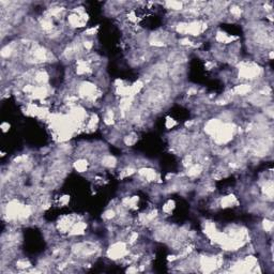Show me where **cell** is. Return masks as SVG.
<instances>
[{
    "instance_id": "1",
    "label": "cell",
    "mask_w": 274,
    "mask_h": 274,
    "mask_svg": "<svg viewBox=\"0 0 274 274\" xmlns=\"http://www.w3.org/2000/svg\"><path fill=\"white\" fill-rule=\"evenodd\" d=\"M126 254V246L123 242H119L116 243L114 245L108 249L107 252V255L109 256V258L112 259H117L120 258V257H123V256Z\"/></svg>"
},
{
    "instance_id": "2",
    "label": "cell",
    "mask_w": 274,
    "mask_h": 274,
    "mask_svg": "<svg viewBox=\"0 0 274 274\" xmlns=\"http://www.w3.org/2000/svg\"><path fill=\"white\" fill-rule=\"evenodd\" d=\"M139 174L143 176L145 179H147L148 181H154L156 179V174L155 171L153 169H149V168H141L139 169Z\"/></svg>"
},
{
    "instance_id": "3",
    "label": "cell",
    "mask_w": 274,
    "mask_h": 274,
    "mask_svg": "<svg viewBox=\"0 0 274 274\" xmlns=\"http://www.w3.org/2000/svg\"><path fill=\"white\" fill-rule=\"evenodd\" d=\"M85 229H86V224L84 222H78V223H74V225L72 226L70 229V234H84Z\"/></svg>"
},
{
    "instance_id": "4",
    "label": "cell",
    "mask_w": 274,
    "mask_h": 274,
    "mask_svg": "<svg viewBox=\"0 0 274 274\" xmlns=\"http://www.w3.org/2000/svg\"><path fill=\"white\" fill-rule=\"evenodd\" d=\"M238 200L237 198L232 195H229V196L223 197V199L221 201V205L223 208H227V207H232V206L237 205Z\"/></svg>"
},
{
    "instance_id": "5",
    "label": "cell",
    "mask_w": 274,
    "mask_h": 274,
    "mask_svg": "<svg viewBox=\"0 0 274 274\" xmlns=\"http://www.w3.org/2000/svg\"><path fill=\"white\" fill-rule=\"evenodd\" d=\"M74 167L78 172H84V171H86L88 168V162L86 160H83V159L78 160V161H76V162L74 163Z\"/></svg>"
},
{
    "instance_id": "6",
    "label": "cell",
    "mask_w": 274,
    "mask_h": 274,
    "mask_svg": "<svg viewBox=\"0 0 274 274\" xmlns=\"http://www.w3.org/2000/svg\"><path fill=\"white\" fill-rule=\"evenodd\" d=\"M201 169L203 168H201V166H200L199 164L192 165L190 168L187 169V174H189L190 177H196V176H198V174H200Z\"/></svg>"
},
{
    "instance_id": "7",
    "label": "cell",
    "mask_w": 274,
    "mask_h": 274,
    "mask_svg": "<svg viewBox=\"0 0 274 274\" xmlns=\"http://www.w3.org/2000/svg\"><path fill=\"white\" fill-rule=\"evenodd\" d=\"M251 89H252V87L249 85H239L234 88V91L237 94H246L251 91Z\"/></svg>"
},
{
    "instance_id": "8",
    "label": "cell",
    "mask_w": 274,
    "mask_h": 274,
    "mask_svg": "<svg viewBox=\"0 0 274 274\" xmlns=\"http://www.w3.org/2000/svg\"><path fill=\"white\" fill-rule=\"evenodd\" d=\"M102 164L106 167H114L116 165V159L112 155H105L102 160Z\"/></svg>"
},
{
    "instance_id": "9",
    "label": "cell",
    "mask_w": 274,
    "mask_h": 274,
    "mask_svg": "<svg viewBox=\"0 0 274 274\" xmlns=\"http://www.w3.org/2000/svg\"><path fill=\"white\" fill-rule=\"evenodd\" d=\"M166 4L168 6L169 9L172 10H181L183 8V3L178 2V1H171V2H166Z\"/></svg>"
},
{
    "instance_id": "10",
    "label": "cell",
    "mask_w": 274,
    "mask_h": 274,
    "mask_svg": "<svg viewBox=\"0 0 274 274\" xmlns=\"http://www.w3.org/2000/svg\"><path fill=\"white\" fill-rule=\"evenodd\" d=\"M104 122L107 125L114 123V112H112V110H109V112H106L105 117H104Z\"/></svg>"
},
{
    "instance_id": "11",
    "label": "cell",
    "mask_w": 274,
    "mask_h": 274,
    "mask_svg": "<svg viewBox=\"0 0 274 274\" xmlns=\"http://www.w3.org/2000/svg\"><path fill=\"white\" fill-rule=\"evenodd\" d=\"M136 141H137V137L135 136V135H129V136L125 137V139H124V143L126 146H132V145H134Z\"/></svg>"
},
{
    "instance_id": "12",
    "label": "cell",
    "mask_w": 274,
    "mask_h": 274,
    "mask_svg": "<svg viewBox=\"0 0 274 274\" xmlns=\"http://www.w3.org/2000/svg\"><path fill=\"white\" fill-rule=\"evenodd\" d=\"M174 208V201H171V200H169L168 203L164 205V207H163V211L165 212V213H170Z\"/></svg>"
},
{
    "instance_id": "13",
    "label": "cell",
    "mask_w": 274,
    "mask_h": 274,
    "mask_svg": "<svg viewBox=\"0 0 274 274\" xmlns=\"http://www.w3.org/2000/svg\"><path fill=\"white\" fill-rule=\"evenodd\" d=\"M134 169L133 168H131V167H128V168H125V169H123V170L120 172V177L121 178H125V177H128V176H131L132 174H134Z\"/></svg>"
},
{
    "instance_id": "14",
    "label": "cell",
    "mask_w": 274,
    "mask_h": 274,
    "mask_svg": "<svg viewBox=\"0 0 274 274\" xmlns=\"http://www.w3.org/2000/svg\"><path fill=\"white\" fill-rule=\"evenodd\" d=\"M16 266L20 269H25V268L30 267L31 265H30V262L29 261H27V260H25V259H23V260H18V261L16 262Z\"/></svg>"
},
{
    "instance_id": "15",
    "label": "cell",
    "mask_w": 274,
    "mask_h": 274,
    "mask_svg": "<svg viewBox=\"0 0 274 274\" xmlns=\"http://www.w3.org/2000/svg\"><path fill=\"white\" fill-rule=\"evenodd\" d=\"M230 12L234 17H240L242 10H241V8H239V6H232V8H230Z\"/></svg>"
},
{
    "instance_id": "16",
    "label": "cell",
    "mask_w": 274,
    "mask_h": 274,
    "mask_svg": "<svg viewBox=\"0 0 274 274\" xmlns=\"http://www.w3.org/2000/svg\"><path fill=\"white\" fill-rule=\"evenodd\" d=\"M116 212L114 210H107V211L103 214V218H106V220H112V218H115Z\"/></svg>"
},
{
    "instance_id": "17",
    "label": "cell",
    "mask_w": 274,
    "mask_h": 274,
    "mask_svg": "<svg viewBox=\"0 0 274 274\" xmlns=\"http://www.w3.org/2000/svg\"><path fill=\"white\" fill-rule=\"evenodd\" d=\"M272 228H273V223H272L271 221H267V220H266V221L263 222V229H265L266 231H271Z\"/></svg>"
},
{
    "instance_id": "18",
    "label": "cell",
    "mask_w": 274,
    "mask_h": 274,
    "mask_svg": "<svg viewBox=\"0 0 274 274\" xmlns=\"http://www.w3.org/2000/svg\"><path fill=\"white\" fill-rule=\"evenodd\" d=\"M68 200H70V198H68V196H63V197H61L60 198V200H59V203H60V205H66V203H68Z\"/></svg>"
},
{
    "instance_id": "19",
    "label": "cell",
    "mask_w": 274,
    "mask_h": 274,
    "mask_svg": "<svg viewBox=\"0 0 274 274\" xmlns=\"http://www.w3.org/2000/svg\"><path fill=\"white\" fill-rule=\"evenodd\" d=\"M84 46L86 49H91V47H92V43L91 42H89V41H87V42H84Z\"/></svg>"
},
{
    "instance_id": "20",
    "label": "cell",
    "mask_w": 274,
    "mask_h": 274,
    "mask_svg": "<svg viewBox=\"0 0 274 274\" xmlns=\"http://www.w3.org/2000/svg\"><path fill=\"white\" fill-rule=\"evenodd\" d=\"M95 30H97L95 28H91V29H89V30H87V31H86V33H87L88 35H91V34L95 33Z\"/></svg>"
},
{
    "instance_id": "21",
    "label": "cell",
    "mask_w": 274,
    "mask_h": 274,
    "mask_svg": "<svg viewBox=\"0 0 274 274\" xmlns=\"http://www.w3.org/2000/svg\"><path fill=\"white\" fill-rule=\"evenodd\" d=\"M126 272H137V269L136 268H130V269H128V271Z\"/></svg>"
}]
</instances>
